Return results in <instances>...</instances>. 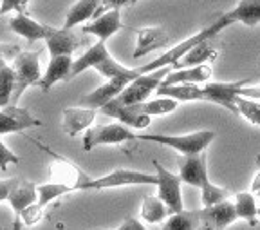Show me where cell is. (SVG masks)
Listing matches in <instances>:
<instances>
[{
  "label": "cell",
  "mask_w": 260,
  "mask_h": 230,
  "mask_svg": "<svg viewBox=\"0 0 260 230\" xmlns=\"http://www.w3.org/2000/svg\"><path fill=\"white\" fill-rule=\"evenodd\" d=\"M87 69H96L98 73L107 80L114 78V76L138 73V69H128V67H125L123 64L116 62V60L110 56L105 42H102V40H98L96 44L90 45L85 53L80 54L78 58H74L73 66H71V73H69V76H67V82L76 78L78 74L85 73Z\"/></svg>",
  "instance_id": "obj_1"
},
{
  "label": "cell",
  "mask_w": 260,
  "mask_h": 230,
  "mask_svg": "<svg viewBox=\"0 0 260 230\" xmlns=\"http://www.w3.org/2000/svg\"><path fill=\"white\" fill-rule=\"evenodd\" d=\"M233 24H244L248 27H255L256 24H260V0H239V4L235 8L226 11L222 17H219V20L213 22L211 25L201 29L199 33L191 35L188 38V42L193 47V45L206 40V38H215L222 29Z\"/></svg>",
  "instance_id": "obj_2"
},
{
  "label": "cell",
  "mask_w": 260,
  "mask_h": 230,
  "mask_svg": "<svg viewBox=\"0 0 260 230\" xmlns=\"http://www.w3.org/2000/svg\"><path fill=\"white\" fill-rule=\"evenodd\" d=\"M15 74V89H13V103L22 98L29 85H37L42 78L40 71V51H20L9 62Z\"/></svg>",
  "instance_id": "obj_3"
},
{
  "label": "cell",
  "mask_w": 260,
  "mask_h": 230,
  "mask_svg": "<svg viewBox=\"0 0 260 230\" xmlns=\"http://www.w3.org/2000/svg\"><path fill=\"white\" fill-rule=\"evenodd\" d=\"M213 131H197L191 134L174 136V134H138V140L141 141H152V143L165 145V147L175 149L181 154H195V152H204L208 145L215 140Z\"/></svg>",
  "instance_id": "obj_4"
},
{
  "label": "cell",
  "mask_w": 260,
  "mask_h": 230,
  "mask_svg": "<svg viewBox=\"0 0 260 230\" xmlns=\"http://www.w3.org/2000/svg\"><path fill=\"white\" fill-rule=\"evenodd\" d=\"M35 143L53 158V161L49 163V176H51V181L60 183V185H67L73 190H85V187L89 185V181L92 180L85 170H81L76 163L69 161L67 158L58 156L56 152H53L51 149L45 147V145L38 143V141H35Z\"/></svg>",
  "instance_id": "obj_5"
},
{
  "label": "cell",
  "mask_w": 260,
  "mask_h": 230,
  "mask_svg": "<svg viewBox=\"0 0 260 230\" xmlns=\"http://www.w3.org/2000/svg\"><path fill=\"white\" fill-rule=\"evenodd\" d=\"M172 71V66L159 67V69L152 71V73L139 74L138 78H134L128 85L123 89V93L114 98L116 102H119L121 105H136V103H143L150 98V95L154 91H157V87L162 83L165 76Z\"/></svg>",
  "instance_id": "obj_6"
},
{
  "label": "cell",
  "mask_w": 260,
  "mask_h": 230,
  "mask_svg": "<svg viewBox=\"0 0 260 230\" xmlns=\"http://www.w3.org/2000/svg\"><path fill=\"white\" fill-rule=\"evenodd\" d=\"M138 140V136L130 131L128 125L121 124H105V125H96V127H89L83 136V151H92V149L100 147V145H119L126 143V141Z\"/></svg>",
  "instance_id": "obj_7"
},
{
  "label": "cell",
  "mask_w": 260,
  "mask_h": 230,
  "mask_svg": "<svg viewBox=\"0 0 260 230\" xmlns=\"http://www.w3.org/2000/svg\"><path fill=\"white\" fill-rule=\"evenodd\" d=\"M128 185H157V174L141 172V170H130V168H116L112 172L102 178H92L85 190H102L116 189V187Z\"/></svg>",
  "instance_id": "obj_8"
},
{
  "label": "cell",
  "mask_w": 260,
  "mask_h": 230,
  "mask_svg": "<svg viewBox=\"0 0 260 230\" xmlns=\"http://www.w3.org/2000/svg\"><path fill=\"white\" fill-rule=\"evenodd\" d=\"M155 172H157V196L165 205L168 207L170 214H177L184 210L183 203V194H181V176L179 174L170 172L168 168H165L157 160L152 161Z\"/></svg>",
  "instance_id": "obj_9"
},
{
  "label": "cell",
  "mask_w": 260,
  "mask_h": 230,
  "mask_svg": "<svg viewBox=\"0 0 260 230\" xmlns=\"http://www.w3.org/2000/svg\"><path fill=\"white\" fill-rule=\"evenodd\" d=\"M139 73L134 74H123V76H114V78H109L103 85L96 87L92 93L85 95L83 98L80 100L81 107H89V109H102L105 107L109 102H112L114 98H118L119 95L123 93L126 85L134 78H138Z\"/></svg>",
  "instance_id": "obj_10"
},
{
  "label": "cell",
  "mask_w": 260,
  "mask_h": 230,
  "mask_svg": "<svg viewBox=\"0 0 260 230\" xmlns=\"http://www.w3.org/2000/svg\"><path fill=\"white\" fill-rule=\"evenodd\" d=\"M249 83V78L246 80H237V82H206L203 87L206 102L217 103V105L224 107L233 114H239V107H237V96L242 87Z\"/></svg>",
  "instance_id": "obj_11"
},
{
  "label": "cell",
  "mask_w": 260,
  "mask_h": 230,
  "mask_svg": "<svg viewBox=\"0 0 260 230\" xmlns=\"http://www.w3.org/2000/svg\"><path fill=\"white\" fill-rule=\"evenodd\" d=\"M179 176L183 183L191 187L203 189L210 178H208V163H206V151L195 152V154H181L177 158Z\"/></svg>",
  "instance_id": "obj_12"
},
{
  "label": "cell",
  "mask_w": 260,
  "mask_h": 230,
  "mask_svg": "<svg viewBox=\"0 0 260 230\" xmlns=\"http://www.w3.org/2000/svg\"><path fill=\"white\" fill-rule=\"evenodd\" d=\"M199 219L203 230H224L237 221L235 203L232 199H224L211 207H203L199 210Z\"/></svg>",
  "instance_id": "obj_13"
},
{
  "label": "cell",
  "mask_w": 260,
  "mask_h": 230,
  "mask_svg": "<svg viewBox=\"0 0 260 230\" xmlns=\"http://www.w3.org/2000/svg\"><path fill=\"white\" fill-rule=\"evenodd\" d=\"M100 111L105 116L116 118L121 124L128 125L130 129H148L152 124V116L145 114L141 111L139 103H136V105H121L119 102L112 100L105 107H102Z\"/></svg>",
  "instance_id": "obj_14"
},
{
  "label": "cell",
  "mask_w": 260,
  "mask_h": 230,
  "mask_svg": "<svg viewBox=\"0 0 260 230\" xmlns=\"http://www.w3.org/2000/svg\"><path fill=\"white\" fill-rule=\"evenodd\" d=\"M42 122L37 120L27 109L16 105H6L0 109V136L22 132L25 129L40 127Z\"/></svg>",
  "instance_id": "obj_15"
},
{
  "label": "cell",
  "mask_w": 260,
  "mask_h": 230,
  "mask_svg": "<svg viewBox=\"0 0 260 230\" xmlns=\"http://www.w3.org/2000/svg\"><path fill=\"white\" fill-rule=\"evenodd\" d=\"M138 40H136V49L132 58H143L146 54L154 53L157 49H165L170 45V35L165 27H141L136 29Z\"/></svg>",
  "instance_id": "obj_16"
},
{
  "label": "cell",
  "mask_w": 260,
  "mask_h": 230,
  "mask_svg": "<svg viewBox=\"0 0 260 230\" xmlns=\"http://www.w3.org/2000/svg\"><path fill=\"white\" fill-rule=\"evenodd\" d=\"M119 29H123L121 9H109L94 18L92 22H87L81 31L85 35H94L98 40L107 42L112 35L118 33Z\"/></svg>",
  "instance_id": "obj_17"
},
{
  "label": "cell",
  "mask_w": 260,
  "mask_h": 230,
  "mask_svg": "<svg viewBox=\"0 0 260 230\" xmlns=\"http://www.w3.org/2000/svg\"><path fill=\"white\" fill-rule=\"evenodd\" d=\"M61 131L71 138H76L80 132L89 129L96 120V109L89 107H65L61 112Z\"/></svg>",
  "instance_id": "obj_18"
},
{
  "label": "cell",
  "mask_w": 260,
  "mask_h": 230,
  "mask_svg": "<svg viewBox=\"0 0 260 230\" xmlns=\"http://www.w3.org/2000/svg\"><path fill=\"white\" fill-rule=\"evenodd\" d=\"M9 27H11L13 33L20 35V37H24L25 40H29V42L45 40V38L54 31V27L40 24L38 20L29 17L27 13H18V15H15V17L9 20Z\"/></svg>",
  "instance_id": "obj_19"
},
{
  "label": "cell",
  "mask_w": 260,
  "mask_h": 230,
  "mask_svg": "<svg viewBox=\"0 0 260 230\" xmlns=\"http://www.w3.org/2000/svg\"><path fill=\"white\" fill-rule=\"evenodd\" d=\"M81 40L73 29H54L53 33L45 38L49 56H73L74 51L80 47Z\"/></svg>",
  "instance_id": "obj_20"
},
{
  "label": "cell",
  "mask_w": 260,
  "mask_h": 230,
  "mask_svg": "<svg viewBox=\"0 0 260 230\" xmlns=\"http://www.w3.org/2000/svg\"><path fill=\"white\" fill-rule=\"evenodd\" d=\"M217 54H219V45L215 44V38H206V40L193 45V47L172 67H174V69H183V67L203 66V64L215 60Z\"/></svg>",
  "instance_id": "obj_21"
},
{
  "label": "cell",
  "mask_w": 260,
  "mask_h": 230,
  "mask_svg": "<svg viewBox=\"0 0 260 230\" xmlns=\"http://www.w3.org/2000/svg\"><path fill=\"white\" fill-rule=\"evenodd\" d=\"M213 69L210 64L193 67H183V69H174L165 76L161 85H174V83H206L211 78Z\"/></svg>",
  "instance_id": "obj_22"
},
{
  "label": "cell",
  "mask_w": 260,
  "mask_h": 230,
  "mask_svg": "<svg viewBox=\"0 0 260 230\" xmlns=\"http://www.w3.org/2000/svg\"><path fill=\"white\" fill-rule=\"evenodd\" d=\"M71 66H73V58L71 56H53L49 60L47 69L42 74L40 82L37 83L44 93H49L53 89L54 83L58 82H67V76L71 73Z\"/></svg>",
  "instance_id": "obj_23"
},
{
  "label": "cell",
  "mask_w": 260,
  "mask_h": 230,
  "mask_svg": "<svg viewBox=\"0 0 260 230\" xmlns=\"http://www.w3.org/2000/svg\"><path fill=\"white\" fill-rule=\"evenodd\" d=\"M102 0H76V4L67 11L63 29H74L80 24H87L90 18H96Z\"/></svg>",
  "instance_id": "obj_24"
},
{
  "label": "cell",
  "mask_w": 260,
  "mask_h": 230,
  "mask_svg": "<svg viewBox=\"0 0 260 230\" xmlns=\"http://www.w3.org/2000/svg\"><path fill=\"white\" fill-rule=\"evenodd\" d=\"M157 96H168V98L177 100L181 102H199L204 100L206 102V96H204L203 87H199V83H174V85H159L157 87Z\"/></svg>",
  "instance_id": "obj_25"
},
{
  "label": "cell",
  "mask_w": 260,
  "mask_h": 230,
  "mask_svg": "<svg viewBox=\"0 0 260 230\" xmlns=\"http://www.w3.org/2000/svg\"><path fill=\"white\" fill-rule=\"evenodd\" d=\"M37 199H38L37 185L31 183V181L20 180L18 183H16L15 189L11 190V194H9L8 203L11 205L13 212H15V218H16L24 209H27V207L32 205V203H37Z\"/></svg>",
  "instance_id": "obj_26"
},
{
  "label": "cell",
  "mask_w": 260,
  "mask_h": 230,
  "mask_svg": "<svg viewBox=\"0 0 260 230\" xmlns=\"http://www.w3.org/2000/svg\"><path fill=\"white\" fill-rule=\"evenodd\" d=\"M233 203H235L237 218L244 219L251 226H255L256 221H258V205H256L255 194L251 190L249 192H237L235 197H233Z\"/></svg>",
  "instance_id": "obj_27"
},
{
  "label": "cell",
  "mask_w": 260,
  "mask_h": 230,
  "mask_svg": "<svg viewBox=\"0 0 260 230\" xmlns=\"http://www.w3.org/2000/svg\"><path fill=\"white\" fill-rule=\"evenodd\" d=\"M139 216L145 219V223H161L170 216V210L165 203L159 199V196H146L141 203V210H139Z\"/></svg>",
  "instance_id": "obj_28"
},
{
  "label": "cell",
  "mask_w": 260,
  "mask_h": 230,
  "mask_svg": "<svg viewBox=\"0 0 260 230\" xmlns=\"http://www.w3.org/2000/svg\"><path fill=\"white\" fill-rule=\"evenodd\" d=\"M201 226L199 210H183V212L170 214L162 225V230H197Z\"/></svg>",
  "instance_id": "obj_29"
},
{
  "label": "cell",
  "mask_w": 260,
  "mask_h": 230,
  "mask_svg": "<svg viewBox=\"0 0 260 230\" xmlns=\"http://www.w3.org/2000/svg\"><path fill=\"white\" fill-rule=\"evenodd\" d=\"M141 111L148 116H165L174 112L179 107V102L174 98H168V96H157L155 100H146V102L139 103Z\"/></svg>",
  "instance_id": "obj_30"
},
{
  "label": "cell",
  "mask_w": 260,
  "mask_h": 230,
  "mask_svg": "<svg viewBox=\"0 0 260 230\" xmlns=\"http://www.w3.org/2000/svg\"><path fill=\"white\" fill-rule=\"evenodd\" d=\"M37 189H38L37 203L44 207V209L51 202L58 199V197H61V196H65V194L73 192V189H71V187L60 185V183H54V181H49V183H42V185H37Z\"/></svg>",
  "instance_id": "obj_31"
},
{
  "label": "cell",
  "mask_w": 260,
  "mask_h": 230,
  "mask_svg": "<svg viewBox=\"0 0 260 230\" xmlns=\"http://www.w3.org/2000/svg\"><path fill=\"white\" fill-rule=\"evenodd\" d=\"M13 89H15V74L11 66L0 69V109L13 103Z\"/></svg>",
  "instance_id": "obj_32"
},
{
  "label": "cell",
  "mask_w": 260,
  "mask_h": 230,
  "mask_svg": "<svg viewBox=\"0 0 260 230\" xmlns=\"http://www.w3.org/2000/svg\"><path fill=\"white\" fill-rule=\"evenodd\" d=\"M232 196V190L224 189V187H217L215 183L208 181L206 185L201 189V202H203V207H211L215 203H220L224 199H230Z\"/></svg>",
  "instance_id": "obj_33"
},
{
  "label": "cell",
  "mask_w": 260,
  "mask_h": 230,
  "mask_svg": "<svg viewBox=\"0 0 260 230\" xmlns=\"http://www.w3.org/2000/svg\"><path fill=\"white\" fill-rule=\"evenodd\" d=\"M237 107H239V114L246 118L249 124L258 125L260 127V102L246 96H237Z\"/></svg>",
  "instance_id": "obj_34"
},
{
  "label": "cell",
  "mask_w": 260,
  "mask_h": 230,
  "mask_svg": "<svg viewBox=\"0 0 260 230\" xmlns=\"http://www.w3.org/2000/svg\"><path fill=\"white\" fill-rule=\"evenodd\" d=\"M18 161H20V158L16 156L15 152H13L4 141L0 140V170L6 172L9 165H16Z\"/></svg>",
  "instance_id": "obj_35"
},
{
  "label": "cell",
  "mask_w": 260,
  "mask_h": 230,
  "mask_svg": "<svg viewBox=\"0 0 260 230\" xmlns=\"http://www.w3.org/2000/svg\"><path fill=\"white\" fill-rule=\"evenodd\" d=\"M18 53H20V47H18V45L0 44V69H4L6 66H9V62H11Z\"/></svg>",
  "instance_id": "obj_36"
},
{
  "label": "cell",
  "mask_w": 260,
  "mask_h": 230,
  "mask_svg": "<svg viewBox=\"0 0 260 230\" xmlns=\"http://www.w3.org/2000/svg\"><path fill=\"white\" fill-rule=\"evenodd\" d=\"M31 0H4L2 6H0V15H6V13H25V8Z\"/></svg>",
  "instance_id": "obj_37"
},
{
  "label": "cell",
  "mask_w": 260,
  "mask_h": 230,
  "mask_svg": "<svg viewBox=\"0 0 260 230\" xmlns=\"http://www.w3.org/2000/svg\"><path fill=\"white\" fill-rule=\"evenodd\" d=\"M138 0H102V6H100V11H98L96 17H100L102 13L109 11V9H121L123 6H132Z\"/></svg>",
  "instance_id": "obj_38"
},
{
  "label": "cell",
  "mask_w": 260,
  "mask_h": 230,
  "mask_svg": "<svg viewBox=\"0 0 260 230\" xmlns=\"http://www.w3.org/2000/svg\"><path fill=\"white\" fill-rule=\"evenodd\" d=\"M20 181V178H6L0 180V202H8L11 190L16 187V183Z\"/></svg>",
  "instance_id": "obj_39"
},
{
  "label": "cell",
  "mask_w": 260,
  "mask_h": 230,
  "mask_svg": "<svg viewBox=\"0 0 260 230\" xmlns=\"http://www.w3.org/2000/svg\"><path fill=\"white\" fill-rule=\"evenodd\" d=\"M116 230H146V228H145V225H143L141 221H138L136 218H126Z\"/></svg>",
  "instance_id": "obj_40"
},
{
  "label": "cell",
  "mask_w": 260,
  "mask_h": 230,
  "mask_svg": "<svg viewBox=\"0 0 260 230\" xmlns=\"http://www.w3.org/2000/svg\"><path fill=\"white\" fill-rule=\"evenodd\" d=\"M239 96L260 100V83H258V85H251V87H242V89L239 91Z\"/></svg>",
  "instance_id": "obj_41"
},
{
  "label": "cell",
  "mask_w": 260,
  "mask_h": 230,
  "mask_svg": "<svg viewBox=\"0 0 260 230\" xmlns=\"http://www.w3.org/2000/svg\"><path fill=\"white\" fill-rule=\"evenodd\" d=\"M258 190H260V170L255 174V178H253V181H251V192L256 194Z\"/></svg>",
  "instance_id": "obj_42"
},
{
  "label": "cell",
  "mask_w": 260,
  "mask_h": 230,
  "mask_svg": "<svg viewBox=\"0 0 260 230\" xmlns=\"http://www.w3.org/2000/svg\"><path fill=\"white\" fill-rule=\"evenodd\" d=\"M255 196H256V197H260V190H258V192H256V194H255Z\"/></svg>",
  "instance_id": "obj_43"
},
{
  "label": "cell",
  "mask_w": 260,
  "mask_h": 230,
  "mask_svg": "<svg viewBox=\"0 0 260 230\" xmlns=\"http://www.w3.org/2000/svg\"><path fill=\"white\" fill-rule=\"evenodd\" d=\"M258 218H260V207H258Z\"/></svg>",
  "instance_id": "obj_44"
},
{
  "label": "cell",
  "mask_w": 260,
  "mask_h": 230,
  "mask_svg": "<svg viewBox=\"0 0 260 230\" xmlns=\"http://www.w3.org/2000/svg\"><path fill=\"white\" fill-rule=\"evenodd\" d=\"M2 2H4V0H0V6H2Z\"/></svg>",
  "instance_id": "obj_45"
},
{
  "label": "cell",
  "mask_w": 260,
  "mask_h": 230,
  "mask_svg": "<svg viewBox=\"0 0 260 230\" xmlns=\"http://www.w3.org/2000/svg\"><path fill=\"white\" fill-rule=\"evenodd\" d=\"M0 230H2V226H0Z\"/></svg>",
  "instance_id": "obj_46"
}]
</instances>
